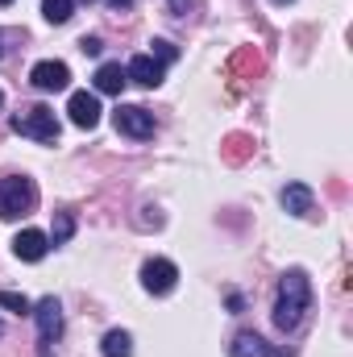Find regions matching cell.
<instances>
[{
    "mask_svg": "<svg viewBox=\"0 0 353 357\" xmlns=\"http://www.w3.org/2000/svg\"><path fill=\"white\" fill-rule=\"evenodd\" d=\"M312 307V282L303 270H287L283 282H278V295H274V324L283 333H295L303 312Z\"/></svg>",
    "mask_w": 353,
    "mask_h": 357,
    "instance_id": "cell-1",
    "label": "cell"
},
{
    "mask_svg": "<svg viewBox=\"0 0 353 357\" xmlns=\"http://www.w3.org/2000/svg\"><path fill=\"white\" fill-rule=\"evenodd\" d=\"M33 208H38V187H33V178H25V175L0 178V220L29 216Z\"/></svg>",
    "mask_w": 353,
    "mask_h": 357,
    "instance_id": "cell-2",
    "label": "cell"
},
{
    "mask_svg": "<svg viewBox=\"0 0 353 357\" xmlns=\"http://www.w3.org/2000/svg\"><path fill=\"white\" fill-rule=\"evenodd\" d=\"M13 133L33 137V142H59V116H54V108L33 104V108H25V112L13 116Z\"/></svg>",
    "mask_w": 353,
    "mask_h": 357,
    "instance_id": "cell-3",
    "label": "cell"
},
{
    "mask_svg": "<svg viewBox=\"0 0 353 357\" xmlns=\"http://www.w3.org/2000/svg\"><path fill=\"white\" fill-rule=\"evenodd\" d=\"M29 316L38 320V341H42V345H38V357H50V345L63 337V307H59V299H54V295L38 299Z\"/></svg>",
    "mask_w": 353,
    "mask_h": 357,
    "instance_id": "cell-4",
    "label": "cell"
},
{
    "mask_svg": "<svg viewBox=\"0 0 353 357\" xmlns=\"http://www.w3.org/2000/svg\"><path fill=\"white\" fill-rule=\"evenodd\" d=\"M112 121H117V133H125V137H137V142L154 137V112L142 104H121L112 112Z\"/></svg>",
    "mask_w": 353,
    "mask_h": 357,
    "instance_id": "cell-5",
    "label": "cell"
},
{
    "mask_svg": "<svg viewBox=\"0 0 353 357\" xmlns=\"http://www.w3.org/2000/svg\"><path fill=\"white\" fill-rule=\"evenodd\" d=\"M179 282V270L175 262H167V258H150L146 266H142V287L150 291V295H171Z\"/></svg>",
    "mask_w": 353,
    "mask_h": 357,
    "instance_id": "cell-6",
    "label": "cell"
},
{
    "mask_svg": "<svg viewBox=\"0 0 353 357\" xmlns=\"http://www.w3.org/2000/svg\"><path fill=\"white\" fill-rule=\"evenodd\" d=\"M29 84H33L38 91H67L71 88V67L46 59V63H38V67L29 71Z\"/></svg>",
    "mask_w": 353,
    "mask_h": 357,
    "instance_id": "cell-7",
    "label": "cell"
},
{
    "mask_svg": "<svg viewBox=\"0 0 353 357\" xmlns=\"http://www.w3.org/2000/svg\"><path fill=\"white\" fill-rule=\"evenodd\" d=\"M67 112H71V125H80V129H96L100 125V100L91 91H71Z\"/></svg>",
    "mask_w": 353,
    "mask_h": 357,
    "instance_id": "cell-8",
    "label": "cell"
},
{
    "mask_svg": "<svg viewBox=\"0 0 353 357\" xmlns=\"http://www.w3.org/2000/svg\"><path fill=\"white\" fill-rule=\"evenodd\" d=\"M125 79H133L137 88H158V84H163V63H158L154 54H137V59H129Z\"/></svg>",
    "mask_w": 353,
    "mask_h": 357,
    "instance_id": "cell-9",
    "label": "cell"
},
{
    "mask_svg": "<svg viewBox=\"0 0 353 357\" xmlns=\"http://www.w3.org/2000/svg\"><path fill=\"white\" fill-rule=\"evenodd\" d=\"M46 250H50V237L38 233V229H25V233H17V241H13V254H17L21 262H42Z\"/></svg>",
    "mask_w": 353,
    "mask_h": 357,
    "instance_id": "cell-10",
    "label": "cell"
},
{
    "mask_svg": "<svg viewBox=\"0 0 353 357\" xmlns=\"http://www.w3.org/2000/svg\"><path fill=\"white\" fill-rule=\"evenodd\" d=\"M283 208L291 216H308L312 212V187L308 183H287L283 187Z\"/></svg>",
    "mask_w": 353,
    "mask_h": 357,
    "instance_id": "cell-11",
    "label": "cell"
},
{
    "mask_svg": "<svg viewBox=\"0 0 353 357\" xmlns=\"http://www.w3.org/2000/svg\"><path fill=\"white\" fill-rule=\"evenodd\" d=\"M229 354L233 357H278L274 349H266V341L258 333H237L233 345H229Z\"/></svg>",
    "mask_w": 353,
    "mask_h": 357,
    "instance_id": "cell-12",
    "label": "cell"
},
{
    "mask_svg": "<svg viewBox=\"0 0 353 357\" xmlns=\"http://www.w3.org/2000/svg\"><path fill=\"white\" fill-rule=\"evenodd\" d=\"M129 79H125V71H121V63H104L100 71H96V91L100 96H121Z\"/></svg>",
    "mask_w": 353,
    "mask_h": 357,
    "instance_id": "cell-13",
    "label": "cell"
},
{
    "mask_svg": "<svg viewBox=\"0 0 353 357\" xmlns=\"http://www.w3.org/2000/svg\"><path fill=\"white\" fill-rule=\"evenodd\" d=\"M100 354L104 357H133V337L125 328H112L104 341H100Z\"/></svg>",
    "mask_w": 353,
    "mask_h": 357,
    "instance_id": "cell-14",
    "label": "cell"
},
{
    "mask_svg": "<svg viewBox=\"0 0 353 357\" xmlns=\"http://www.w3.org/2000/svg\"><path fill=\"white\" fill-rule=\"evenodd\" d=\"M71 8H75V0H42V17H46L50 25L71 21Z\"/></svg>",
    "mask_w": 353,
    "mask_h": 357,
    "instance_id": "cell-15",
    "label": "cell"
},
{
    "mask_svg": "<svg viewBox=\"0 0 353 357\" xmlns=\"http://www.w3.org/2000/svg\"><path fill=\"white\" fill-rule=\"evenodd\" d=\"M71 233H75V220H71V212H54V245H63Z\"/></svg>",
    "mask_w": 353,
    "mask_h": 357,
    "instance_id": "cell-16",
    "label": "cell"
},
{
    "mask_svg": "<svg viewBox=\"0 0 353 357\" xmlns=\"http://www.w3.org/2000/svg\"><path fill=\"white\" fill-rule=\"evenodd\" d=\"M0 307L21 312V316H29V312H33V307H29V299H25V295H17V291H0Z\"/></svg>",
    "mask_w": 353,
    "mask_h": 357,
    "instance_id": "cell-17",
    "label": "cell"
},
{
    "mask_svg": "<svg viewBox=\"0 0 353 357\" xmlns=\"http://www.w3.org/2000/svg\"><path fill=\"white\" fill-rule=\"evenodd\" d=\"M150 46H154V54H158V63H163V67H167V63H175V59H179V50L171 46V42H163V38H154Z\"/></svg>",
    "mask_w": 353,
    "mask_h": 357,
    "instance_id": "cell-18",
    "label": "cell"
},
{
    "mask_svg": "<svg viewBox=\"0 0 353 357\" xmlns=\"http://www.w3.org/2000/svg\"><path fill=\"white\" fill-rule=\"evenodd\" d=\"M241 146H246V137H229V150H225V154H229L233 162H241V158H246V150H241Z\"/></svg>",
    "mask_w": 353,
    "mask_h": 357,
    "instance_id": "cell-19",
    "label": "cell"
},
{
    "mask_svg": "<svg viewBox=\"0 0 353 357\" xmlns=\"http://www.w3.org/2000/svg\"><path fill=\"white\" fill-rule=\"evenodd\" d=\"M80 50H84V54H91V59H96V54L104 50V42H100V38H80Z\"/></svg>",
    "mask_w": 353,
    "mask_h": 357,
    "instance_id": "cell-20",
    "label": "cell"
},
{
    "mask_svg": "<svg viewBox=\"0 0 353 357\" xmlns=\"http://www.w3.org/2000/svg\"><path fill=\"white\" fill-rule=\"evenodd\" d=\"M108 8H117V13H129V8H133V0H108Z\"/></svg>",
    "mask_w": 353,
    "mask_h": 357,
    "instance_id": "cell-21",
    "label": "cell"
},
{
    "mask_svg": "<svg viewBox=\"0 0 353 357\" xmlns=\"http://www.w3.org/2000/svg\"><path fill=\"white\" fill-rule=\"evenodd\" d=\"M270 4H278V8H287V4H291V0H270Z\"/></svg>",
    "mask_w": 353,
    "mask_h": 357,
    "instance_id": "cell-22",
    "label": "cell"
},
{
    "mask_svg": "<svg viewBox=\"0 0 353 357\" xmlns=\"http://www.w3.org/2000/svg\"><path fill=\"white\" fill-rule=\"evenodd\" d=\"M0 337H4V324H0Z\"/></svg>",
    "mask_w": 353,
    "mask_h": 357,
    "instance_id": "cell-23",
    "label": "cell"
},
{
    "mask_svg": "<svg viewBox=\"0 0 353 357\" xmlns=\"http://www.w3.org/2000/svg\"><path fill=\"white\" fill-rule=\"evenodd\" d=\"M0 4H13V0H0Z\"/></svg>",
    "mask_w": 353,
    "mask_h": 357,
    "instance_id": "cell-24",
    "label": "cell"
},
{
    "mask_svg": "<svg viewBox=\"0 0 353 357\" xmlns=\"http://www.w3.org/2000/svg\"><path fill=\"white\" fill-rule=\"evenodd\" d=\"M0 104H4V91H0Z\"/></svg>",
    "mask_w": 353,
    "mask_h": 357,
    "instance_id": "cell-25",
    "label": "cell"
}]
</instances>
